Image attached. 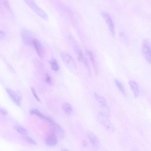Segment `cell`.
Masks as SVG:
<instances>
[{"label":"cell","instance_id":"cell-16","mask_svg":"<svg viewBox=\"0 0 151 151\" xmlns=\"http://www.w3.org/2000/svg\"><path fill=\"white\" fill-rule=\"evenodd\" d=\"M115 83L120 91L124 96L126 97V92L122 83L118 80H115Z\"/></svg>","mask_w":151,"mask_h":151},{"label":"cell","instance_id":"cell-11","mask_svg":"<svg viewBox=\"0 0 151 151\" xmlns=\"http://www.w3.org/2000/svg\"><path fill=\"white\" fill-rule=\"evenodd\" d=\"M88 135L93 147L96 149H98L99 147L100 142L98 137L91 132H88Z\"/></svg>","mask_w":151,"mask_h":151},{"label":"cell","instance_id":"cell-22","mask_svg":"<svg viewBox=\"0 0 151 151\" xmlns=\"http://www.w3.org/2000/svg\"><path fill=\"white\" fill-rule=\"evenodd\" d=\"M31 90L32 91V93L33 94V95L35 97V98L36 99V100L40 102V100L37 94H36V93L35 92V91L34 89V88L33 87H31Z\"/></svg>","mask_w":151,"mask_h":151},{"label":"cell","instance_id":"cell-19","mask_svg":"<svg viewBox=\"0 0 151 151\" xmlns=\"http://www.w3.org/2000/svg\"><path fill=\"white\" fill-rule=\"evenodd\" d=\"M87 53L89 56L90 59L92 61L93 66H94V68H95V69L96 70V68L95 65V63L93 54L92 53V52L90 51H87Z\"/></svg>","mask_w":151,"mask_h":151},{"label":"cell","instance_id":"cell-13","mask_svg":"<svg viewBox=\"0 0 151 151\" xmlns=\"http://www.w3.org/2000/svg\"><path fill=\"white\" fill-rule=\"evenodd\" d=\"M53 128L57 135L61 138L63 137L64 135L63 131L62 128L57 124L54 122L51 125Z\"/></svg>","mask_w":151,"mask_h":151},{"label":"cell","instance_id":"cell-6","mask_svg":"<svg viewBox=\"0 0 151 151\" xmlns=\"http://www.w3.org/2000/svg\"><path fill=\"white\" fill-rule=\"evenodd\" d=\"M22 36L24 43L28 45H33L34 39L32 34L29 31L24 29L22 32Z\"/></svg>","mask_w":151,"mask_h":151},{"label":"cell","instance_id":"cell-10","mask_svg":"<svg viewBox=\"0 0 151 151\" xmlns=\"http://www.w3.org/2000/svg\"><path fill=\"white\" fill-rule=\"evenodd\" d=\"M46 143L49 146H55L58 143V139L56 135L54 133L49 135L46 138Z\"/></svg>","mask_w":151,"mask_h":151},{"label":"cell","instance_id":"cell-15","mask_svg":"<svg viewBox=\"0 0 151 151\" xmlns=\"http://www.w3.org/2000/svg\"><path fill=\"white\" fill-rule=\"evenodd\" d=\"M30 113L32 115L34 114L36 115L42 119L46 121L48 117L44 115L39 110L36 109H34L31 110L30 112Z\"/></svg>","mask_w":151,"mask_h":151},{"label":"cell","instance_id":"cell-25","mask_svg":"<svg viewBox=\"0 0 151 151\" xmlns=\"http://www.w3.org/2000/svg\"><path fill=\"white\" fill-rule=\"evenodd\" d=\"M83 146L85 147H87L88 145L87 142L85 141H84L83 142Z\"/></svg>","mask_w":151,"mask_h":151},{"label":"cell","instance_id":"cell-18","mask_svg":"<svg viewBox=\"0 0 151 151\" xmlns=\"http://www.w3.org/2000/svg\"><path fill=\"white\" fill-rule=\"evenodd\" d=\"M14 128L19 132L23 135H26L27 133V130L24 128L19 125L15 126Z\"/></svg>","mask_w":151,"mask_h":151},{"label":"cell","instance_id":"cell-8","mask_svg":"<svg viewBox=\"0 0 151 151\" xmlns=\"http://www.w3.org/2000/svg\"><path fill=\"white\" fill-rule=\"evenodd\" d=\"M33 45L38 56L40 57H42L44 53V49L42 45L38 39L35 38L33 41Z\"/></svg>","mask_w":151,"mask_h":151},{"label":"cell","instance_id":"cell-23","mask_svg":"<svg viewBox=\"0 0 151 151\" xmlns=\"http://www.w3.org/2000/svg\"><path fill=\"white\" fill-rule=\"evenodd\" d=\"M0 112H1V114L4 115H7L8 114V112L6 110L3 108H1Z\"/></svg>","mask_w":151,"mask_h":151},{"label":"cell","instance_id":"cell-24","mask_svg":"<svg viewBox=\"0 0 151 151\" xmlns=\"http://www.w3.org/2000/svg\"><path fill=\"white\" fill-rule=\"evenodd\" d=\"M4 3L6 7H7L8 9H10V6L9 3L8 2V1H5Z\"/></svg>","mask_w":151,"mask_h":151},{"label":"cell","instance_id":"cell-1","mask_svg":"<svg viewBox=\"0 0 151 151\" xmlns=\"http://www.w3.org/2000/svg\"><path fill=\"white\" fill-rule=\"evenodd\" d=\"M98 121L105 129L110 132L114 130V127L109 120V118L102 112L98 113Z\"/></svg>","mask_w":151,"mask_h":151},{"label":"cell","instance_id":"cell-2","mask_svg":"<svg viewBox=\"0 0 151 151\" xmlns=\"http://www.w3.org/2000/svg\"><path fill=\"white\" fill-rule=\"evenodd\" d=\"M62 60L66 66L71 71L74 72L76 70V66L72 57L68 53L63 52L61 54Z\"/></svg>","mask_w":151,"mask_h":151},{"label":"cell","instance_id":"cell-7","mask_svg":"<svg viewBox=\"0 0 151 151\" xmlns=\"http://www.w3.org/2000/svg\"><path fill=\"white\" fill-rule=\"evenodd\" d=\"M102 15L108 25L109 29L112 34H115V28L113 19L110 15L105 12H103Z\"/></svg>","mask_w":151,"mask_h":151},{"label":"cell","instance_id":"cell-12","mask_svg":"<svg viewBox=\"0 0 151 151\" xmlns=\"http://www.w3.org/2000/svg\"><path fill=\"white\" fill-rule=\"evenodd\" d=\"M130 88L135 97L138 96L140 93L139 88L138 85L133 81H130L129 83Z\"/></svg>","mask_w":151,"mask_h":151},{"label":"cell","instance_id":"cell-9","mask_svg":"<svg viewBox=\"0 0 151 151\" xmlns=\"http://www.w3.org/2000/svg\"><path fill=\"white\" fill-rule=\"evenodd\" d=\"M8 94L11 98L13 102L17 105H19L21 103L20 97L13 90L9 88L6 90Z\"/></svg>","mask_w":151,"mask_h":151},{"label":"cell","instance_id":"cell-21","mask_svg":"<svg viewBox=\"0 0 151 151\" xmlns=\"http://www.w3.org/2000/svg\"><path fill=\"white\" fill-rule=\"evenodd\" d=\"M45 80L46 81V82L49 85L51 84L52 83L51 79L49 75H46V77Z\"/></svg>","mask_w":151,"mask_h":151},{"label":"cell","instance_id":"cell-4","mask_svg":"<svg viewBox=\"0 0 151 151\" xmlns=\"http://www.w3.org/2000/svg\"><path fill=\"white\" fill-rule=\"evenodd\" d=\"M24 1L38 16L45 20H47L48 16L47 14L33 1Z\"/></svg>","mask_w":151,"mask_h":151},{"label":"cell","instance_id":"cell-14","mask_svg":"<svg viewBox=\"0 0 151 151\" xmlns=\"http://www.w3.org/2000/svg\"><path fill=\"white\" fill-rule=\"evenodd\" d=\"M62 108L64 113L67 115L71 114L73 112L71 106L68 103H63L62 105Z\"/></svg>","mask_w":151,"mask_h":151},{"label":"cell","instance_id":"cell-17","mask_svg":"<svg viewBox=\"0 0 151 151\" xmlns=\"http://www.w3.org/2000/svg\"><path fill=\"white\" fill-rule=\"evenodd\" d=\"M51 68L53 70L56 71L59 70V66L56 59H53L51 60Z\"/></svg>","mask_w":151,"mask_h":151},{"label":"cell","instance_id":"cell-5","mask_svg":"<svg viewBox=\"0 0 151 151\" xmlns=\"http://www.w3.org/2000/svg\"><path fill=\"white\" fill-rule=\"evenodd\" d=\"M142 52L146 60L151 63V45L147 40H145L142 46Z\"/></svg>","mask_w":151,"mask_h":151},{"label":"cell","instance_id":"cell-26","mask_svg":"<svg viewBox=\"0 0 151 151\" xmlns=\"http://www.w3.org/2000/svg\"><path fill=\"white\" fill-rule=\"evenodd\" d=\"M62 151H68V150H64Z\"/></svg>","mask_w":151,"mask_h":151},{"label":"cell","instance_id":"cell-3","mask_svg":"<svg viewBox=\"0 0 151 151\" xmlns=\"http://www.w3.org/2000/svg\"><path fill=\"white\" fill-rule=\"evenodd\" d=\"M94 96L101 107L103 111L102 112L110 118V111L105 98L96 93L94 94Z\"/></svg>","mask_w":151,"mask_h":151},{"label":"cell","instance_id":"cell-20","mask_svg":"<svg viewBox=\"0 0 151 151\" xmlns=\"http://www.w3.org/2000/svg\"><path fill=\"white\" fill-rule=\"evenodd\" d=\"M24 138L27 142L30 144L33 145H36L37 144L36 142L33 139L30 137L25 136Z\"/></svg>","mask_w":151,"mask_h":151}]
</instances>
